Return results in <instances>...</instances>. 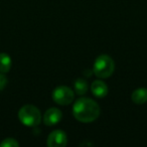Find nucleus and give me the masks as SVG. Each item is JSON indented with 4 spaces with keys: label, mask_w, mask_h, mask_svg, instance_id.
I'll return each mask as SVG.
<instances>
[{
    "label": "nucleus",
    "mask_w": 147,
    "mask_h": 147,
    "mask_svg": "<svg viewBox=\"0 0 147 147\" xmlns=\"http://www.w3.org/2000/svg\"><path fill=\"white\" fill-rule=\"evenodd\" d=\"M7 85V79L6 77L3 75V73L0 71V91H2L3 89L6 87Z\"/></svg>",
    "instance_id": "nucleus-12"
},
{
    "label": "nucleus",
    "mask_w": 147,
    "mask_h": 147,
    "mask_svg": "<svg viewBox=\"0 0 147 147\" xmlns=\"http://www.w3.org/2000/svg\"><path fill=\"white\" fill-rule=\"evenodd\" d=\"M67 143V134L63 130H55L49 135L47 145L49 147H63Z\"/></svg>",
    "instance_id": "nucleus-5"
},
{
    "label": "nucleus",
    "mask_w": 147,
    "mask_h": 147,
    "mask_svg": "<svg viewBox=\"0 0 147 147\" xmlns=\"http://www.w3.org/2000/svg\"><path fill=\"white\" fill-rule=\"evenodd\" d=\"M18 119L24 126H38L41 121V114L39 110L33 105H24L18 111Z\"/></svg>",
    "instance_id": "nucleus-3"
},
{
    "label": "nucleus",
    "mask_w": 147,
    "mask_h": 147,
    "mask_svg": "<svg viewBox=\"0 0 147 147\" xmlns=\"http://www.w3.org/2000/svg\"><path fill=\"white\" fill-rule=\"evenodd\" d=\"M63 113L57 108H51L43 115V123L47 126H53L61 120Z\"/></svg>",
    "instance_id": "nucleus-6"
},
{
    "label": "nucleus",
    "mask_w": 147,
    "mask_h": 147,
    "mask_svg": "<svg viewBox=\"0 0 147 147\" xmlns=\"http://www.w3.org/2000/svg\"><path fill=\"white\" fill-rule=\"evenodd\" d=\"M131 100L137 105H142L147 101V89L139 88L133 91L131 94Z\"/></svg>",
    "instance_id": "nucleus-8"
},
{
    "label": "nucleus",
    "mask_w": 147,
    "mask_h": 147,
    "mask_svg": "<svg viewBox=\"0 0 147 147\" xmlns=\"http://www.w3.org/2000/svg\"><path fill=\"white\" fill-rule=\"evenodd\" d=\"M91 91L97 98H104L108 94V86L103 81H95L91 85Z\"/></svg>",
    "instance_id": "nucleus-7"
},
{
    "label": "nucleus",
    "mask_w": 147,
    "mask_h": 147,
    "mask_svg": "<svg viewBox=\"0 0 147 147\" xmlns=\"http://www.w3.org/2000/svg\"><path fill=\"white\" fill-rule=\"evenodd\" d=\"M73 115L82 123H91L100 115V107L94 100L89 98H80L75 102Z\"/></svg>",
    "instance_id": "nucleus-1"
},
{
    "label": "nucleus",
    "mask_w": 147,
    "mask_h": 147,
    "mask_svg": "<svg viewBox=\"0 0 147 147\" xmlns=\"http://www.w3.org/2000/svg\"><path fill=\"white\" fill-rule=\"evenodd\" d=\"M19 143L14 138H6L0 143V147H18Z\"/></svg>",
    "instance_id": "nucleus-11"
},
{
    "label": "nucleus",
    "mask_w": 147,
    "mask_h": 147,
    "mask_svg": "<svg viewBox=\"0 0 147 147\" xmlns=\"http://www.w3.org/2000/svg\"><path fill=\"white\" fill-rule=\"evenodd\" d=\"M74 88H75L77 94L82 96V95L86 94L87 91H88V83L84 79H78L74 84Z\"/></svg>",
    "instance_id": "nucleus-10"
},
{
    "label": "nucleus",
    "mask_w": 147,
    "mask_h": 147,
    "mask_svg": "<svg viewBox=\"0 0 147 147\" xmlns=\"http://www.w3.org/2000/svg\"><path fill=\"white\" fill-rule=\"evenodd\" d=\"M11 65H12L11 57L7 53H0V71L3 74L8 73L11 69Z\"/></svg>",
    "instance_id": "nucleus-9"
},
{
    "label": "nucleus",
    "mask_w": 147,
    "mask_h": 147,
    "mask_svg": "<svg viewBox=\"0 0 147 147\" xmlns=\"http://www.w3.org/2000/svg\"><path fill=\"white\" fill-rule=\"evenodd\" d=\"M115 69V63L107 55H99L93 65V73L100 79H107L112 76Z\"/></svg>",
    "instance_id": "nucleus-2"
},
{
    "label": "nucleus",
    "mask_w": 147,
    "mask_h": 147,
    "mask_svg": "<svg viewBox=\"0 0 147 147\" xmlns=\"http://www.w3.org/2000/svg\"><path fill=\"white\" fill-rule=\"evenodd\" d=\"M53 99L55 103L61 106L69 105L75 99V93L71 88L67 86H59L53 92Z\"/></svg>",
    "instance_id": "nucleus-4"
}]
</instances>
